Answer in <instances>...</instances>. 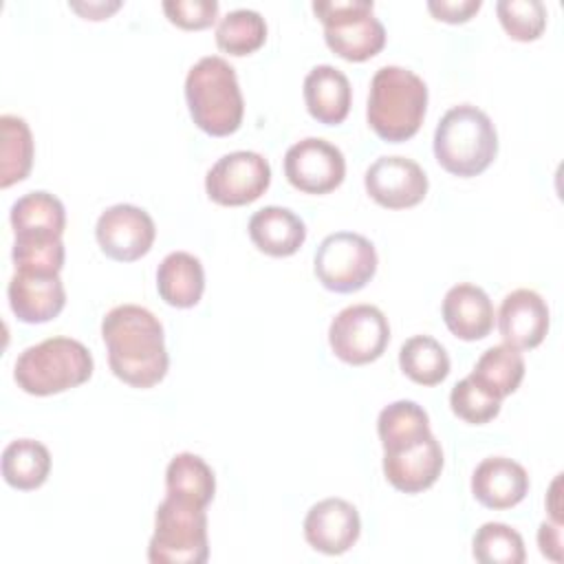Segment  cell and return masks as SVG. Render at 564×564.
I'll use <instances>...</instances> for the list:
<instances>
[{"instance_id": "d6986e66", "label": "cell", "mask_w": 564, "mask_h": 564, "mask_svg": "<svg viewBox=\"0 0 564 564\" xmlns=\"http://www.w3.org/2000/svg\"><path fill=\"white\" fill-rule=\"evenodd\" d=\"M443 322L449 333L463 341H476L494 328V304L489 295L469 282L454 284L443 297Z\"/></svg>"}, {"instance_id": "3957f363", "label": "cell", "mask_w": 564, "mask_h": 564, "mask_svg": "<svg viewBox=\"0 0 564 564\" xmlns=\"http://www.w3.org/2000/svg\"><path fill=\"white\" fill-rule=\"evenodd\" d=\"M185 99L194 123L212 134H234L245 115L236 68L220 55L200 57L185 77Z\"/></svg>"}, {"instance_id": "44dd1931", "label": "cell", "mask_w": 564, "mask_h": 564, "mask_svg": "<svg viewBox=\"0 0 564 564\" xmlns=\"http://www.w3.org/2000/svg\"><path fill=\"white\" fill-rule=\"evenodd\" d=\"M249 238L267 256H293L306 240L304 220L289 207L269 205L249 218Z\"/></svg>"}, {"instance_id": "ac0fdd59", "label": "cell", "mask_w": 564, "mask_h": 564, "mask_svg": "<svg viewBox=\"0 0 564 564\" xmlns=\"http://www.w3.org/2000/svg\"><path fill=\"white\" fill-rule=\"evenodd\" d=\"M471 494L487 509H511L529 494V474L513 458L489 456L471 474Z\"/></svg>"}, {"instance_id": "7a4b0ae2", "label": "cell", "mask_w": 564, "mask_h": 564, "mask_svg": "<svg viewBox=\"0 0 564 564\" xmlns=\"http://www.w3.org/2000/svg\"><path fill=\"white\" fill-rule=\"evenodd\" d=\"M427 110L425 82L403 66H381L368 93L366 117L375 134L388 143L412 139Z\"/></svg>"}, {"instance_id": "2e32d148", "label": "cell", "mask_w": 564, "mask_h": 564, "mask_svg": "<svg viewBox=\"0 0 564 564\" xmlns=\"http://www.w3.org/2000/svg\"><path fill=\"white\" fill-rule=\"evenodd\" d=\"M9 306L24 324H44L57 317L66 304L64 282L57 275L15 271L7 286Z\"/></svg>"}, {"instance_id": "d590c367", "label": "cell", "mask_w": 564, "mask_h": 564, "mask_svg": "<svg viewBox=\"0 0 564 564\" xmlns=\"http://www.w3.org/2000/svg\"><path fill=\"white\" fill-rule=\"evenodd\" d=\"M480 7H482L480 0H430L427 2V11L436 20H443L449 24H460L471 20V15H476Z\"/></svg>"}, {"instance_id": "52a82bcc", "label": "cell", "mask_w": 564, "mask_h": 564, "mask_svg": "<svg viewBox=\"0 0 564 564\" xmlns=\"http://www.w3.org/2000/svg\"><path fill=\"white\" fill-rule=\"evenodd\" d=\"M372 9V0L313 2V13L324 24L328 48L348 62H366L386 46V29Z\"/></svg>"}, {"instance_id": "4316f807", "label": "cell", "mask_w": 564, "mask_h": 564, "mask_svg": "<svg viewBox=\"0 0 564 564\" xmlns=\"http://www.w3.org/2000/svg\"><path fill=\"white\" fill-rule=\"evenodd\" d=\"M0 187H11L29 176L33 167V134L22 117H0Z\"/></svg>"}, {"instance_id": "74e56055", "label": "cell", "mask_w": 564, "mask_h": 564, "mask_svg": "<svg viewBox=\"0 0 564 564\" xmlns=\"http://www.w3.org/2000/svg\"><path fill=\"white\" fill-rule=\"evenodd\" d=\"M119 7H121V2H88V4L70 2V9L82 13L86 20H106Z\"/></svg>"}, {"instance_id": "f546056e", "label": "cell", "mask_w": 564, "mask_h": 564, "mask_svg": "<svg viewBox=\"0 0 564 564\" xmlns=\"http://www.w3.org/2000/svg\"><path fill=\"white\" fill-rule=\"evenodd\" d=\"M267 40V22L253 9H234L216 24V44L220 51L242 57L258 51Z\"/></svg>"}, {"instance_id": "ffe728a7", "label": "cell", "mask_w": 564, "mask_h": 564, "mask_svg": "<svg viewBox=\"0 0 564 564\" xmlns=\"http://www.w3.org/2000/svg\"><path fill=\"white\" fill-rule=\"evenodd\" d=\"M350 101L352 88L339 68L319 64L304 77V104L315 121L326 126L341 123L350 112Z\"/></svg>"}, {"instance_id": "5bb4252c", "label": "cell", "mask_w": 564, "mask_h": 564, "mask_svg": "<svg viewBox=\"0 0 564 564\" xmlns=\"http://www.w3.org/2000/svg\"><path fill=\"white\" fill-rule=\"evenodd\" d=\"M443 449L430 432L412 443L383 449V476L403 494H421L430 489L443 471Z\"/></svg>"}, {"instance_id": "f1b7e54d", "label": "cell", "mask_w": 564, "mask_h": 564, "mask_svg": "<svg viewBox=\"0 0 564 564\" xmlns=\"http://www.w3.org/2000/svg\"><path fill=\"white\" fill-rule=\"evenodd\" d=\"M377 432L383 449L399 447L403 443H412L425 434H430V416L416 401H394L379 412Z\"/></svg>"}, {"instance_id": "cb8c5ba5", "label": "cell", "mask_w": 564, "mask_h": 564, "mask_svg": "<svg viewBox=\"0 0 564 564\" xmlns=\"http://www.w3.org/2000/svg\"><path fill=\"white\" fill-rule=\"evenodd\" d=\"M469 377L496 399H505L516 392L524 379V357L518 348L509 344H498L487 348Z\"/></svg>"}, {"instance_id": "9a60e30c", "label": "cell", "mask_w": 564, "mask_h": 564, "mask_svg": "<svg viewBox=\"0 0 564 564\" xmlns=\"http://www.w3.org/2000/svg\"><path fill=\"white\" fill-rule=\"evenodd\" d=\"M361 518L355 505L344 498L315 502L304 518L306 542L324 555H341L359 540Z\"/></svg>"}, {"instance_id": "7c38bea8", "label": "cell", "mask_w": 564, "mask_h": 564, "mask_svg": "<svg viewBox=\"0 0 564 564\" xmlns=\"http://www.w3.org/2000/svg\"><path fill=\"white\" fill-rule=\"evenodd\" d=\"M156 227L152 216L130 203H117L101 212L95 225L99 249L117 262H134L143 258L154 242Z\"/></svg>"}, {"instance_id": "836d02e7", "label": "cell", "mask_w": 564, "mask_h": 564, "mask_svg": "<svg viewBox=\"0 0 564 564\" xmlns=\"http://www.w3.org/2000/svg\"><path fill=\"white\" fill-rule=\"evenodd\" d=\"M502 401L482 390L469 375L460 379L449 392V408L452 412L471 425L489 423L498 416Z\"/></svg>"}, {"instance_id": "6da1fadb", "label": "cell", "mask_w": 564, "mask_h": 564, "mask_svg": "<svg viewBox=\"0 0 564 564\" xmlns=\"http://www.w3.org/2000/svg\"><path fill=\"white\" fill-rule=\"evenodd\" d=\"M108 364L117 379L132 388H152L163 381L170 357L159 317L139 304H119L101 319Z\"/></svg>"}, {"instance_id": "7402d4cb", "label": "cell", "mask_w": 564, "mask_h": 564, "mask_svg": "<svg viewBox=\"0 0 564 564\" xmlns=\"http://www.w3.org/2000/svg\"><path fill=\"white\" fill-rule=\"evenodd\" d=\"M156 289L165 304L176 308L196 306L205 291V271L187 251L167 253L156 269Z\"/></svg>"}, {"instance_id": "5b68a950", "label": "cell", "mask_w": 564, "mask_h": 564, "mask_svg": "<svg viewBox=\"0 0 564 564\" xmlns=\"http://www.w3.org/2000/svg\"><path fill=\"white\" fill-rule=\"evenodd\" d=\"M93 366V355L82 341L48 337L18 355L13 379L26 394L48 397L88 381Z\"/></svg>"}, {"instance_id": "9c48e42d", "label": "cell", "mask_w": 564, "mask_h": 564, "mask_svg": "<svg viewBox=\"0 0 564 564\" xmlns=\"http://www.w3.org/2000/svg\"><path fill=\"white\" fill-rule=\"evenodd\" d=\"M390 341V324L381 308L352 304L341 308L328 326V344L337 359L350 366L377 361Z\"/></svg>"}, {"instance_id": "83f0119b", "label": "cell", "mask_w": 564, "mask_h": 564, "mask_svg": "<svg viewBox=\"0 0 564 564\" xmlns=\"http://www.w3.org/2000/svg\"><path fill=\"white\" fill-rule=\"evenodd\" d=\"M399 366L419 386H436L449 375L447 350L430 335H414L399 348Z\"/></svg>"}, {"instance_id": "d6a6232c", "label": "cell", "mask_w": 564, "mask_h": 564, "mask_svg": "<svg viewBox=\"0 0 564 564\" xmlns=\"http://www.w3.org/2000/svg\"><path fill=\"white\" fill-rule=\"evenodd\" d=\"M496 13L511 40L533 42L546 29V7L542 0H498Z\"/></svg>"}, {"instance_id": "277c9868", "label": "cell", "mask_w": 564, "mask_h": 564, "mask_svg": "<svg viewBox=\"0 0 564 564\" xmlns=\"http://www.w3.org/2000/svg\"><path fill=\"white\" fill-rule=\"evenodd\" d=\"M498 154V132L489 115L471 104L449 108L434 130V156L454 176L482 174Z\"/></svg>"}, {"instance_id": "ba28073f", "label": "cell", "mask_w": 564, "mask_h": 564, "mask_svg": "<svg viewBox=\"0 0 564 564\" xmlns=\"http://www.w3.org/2000/svg\"><path fill=\"white\" fill-rule=\"evenodd\" d=\"M313 269L324 289L335 293H355L375 278L377 249L361 234L335 231L319 242Z\"/></svg>"}, {"instance_id": "4dcf8cb0", "label": "cell", "mask_w": 564, "mask_h": 564, "mask_svg": "<svg viewBox=\"0 0 564 564\" xmlns=\"http://www.w3.org/2000/svg\"><path fill=\"white\" fill-rule=\"evenodd\" d=\"M471 555L480 564H522L527 560L522 535L502 522H485L474 533Z\"/></svg>"}, {"instance_id": "4fadbf2b", "label": "cell", "mask_w": 564, "mask_h": 564, "mask_svg": "<svg viewBox=\"0 0 564 564\" xmlns=\"http://www.w3.org/2000/svg\"><path fill=\"white\" fill-rule=\"evenodd\" d=\"M368 196L386 209L419 205L427 194L423 167L405 156H379L364 176Z\"/></svg>"}, {"instance_id": "484cf974", "label": "cell", "mask_w": 564, "mask_h": 564, "mask_svg": "<svg viewBox=\"0 0 564 564\" xmlns=\"http://www.w3.org/2000/svg\"><path fill=\"white\" fill-rule=\"evenodd\" d=\"M51 471V454L35 438L11 441L2 452V476L7 485L20 491L37 489Z\"/></svg>"}, {"instance_id": "8fae6325", "label": "cell", "mask_w": 564, "mask_h": 564, "mask_svg": "<svg viewBox=\"0 0 564 564\" xmlns=\"http://www.w3.org/2000/svg\"><path fill=\"white\" fill-rule=\"evenodd\" d=\"M284 176L304 194H328L341 185L346 176V159L330 141L306 137L286 150Z\"/></svg>"}, {"instance_id": "8d00e7d4", "label": "cell", "mask_w": 564, "mask_h": 564, "mask_svg": "<svg viewBox=\"0 0 564 564\" xmlns=\"http://www.w3.org/2000/svg\"><path fill=\"white\" fill-rule=\"evenodd\" d=\"M540 553L553 562H562V522L544 520L538 529Z\"/></svg>"}, {"instance_id": "30bf717a", "label": "cell", "mask_w": 564, "mask_h": 564, "mask_svg": "<svg viewBox=\"0 0 564 564\" xmlns=\"http://www.w3.org/2000/svg\"><path fill=\"white\" fill-rule=\"evenodd\" d=\"M271 183L269 161L251 150H236L220 156L205 176L207 196L225 207H240L258 200Z\"/></svg>"}, {"instance_id": "603a6c76", "label": "cell", "mask_w": 564, "mask_h": 564, "mask_svg": "<svg viewBox=\"0 0 564 564\" xmlns=\"http://www.w3.org/2000/svg\"><path fill=\"white\" fill-rule=\"evenodd\" d=\"M9 218L15 236H62L66 227L62 200L42 189L20 196L11 205Z\"/></svg>"}, {"instance_id": "d4e9b609", "label": "cell", "mask_w": 564, "mask_h": 564, "mask_svg": "<svg viewBox=\"0 0 564 564\" xmlns=\"http://www.w3.org/2000/svg\"><path fill=\"white\" fill-rule=\"evenodd\" d=\"M165 491L172 498L207 507L216 494V478L212 467L198 454L181 452L167 463Z\"/></svg>"}, {"instance_id": "8992f818", "label": "cell", "mask_w": 564, "mask_h": 564, "mask_svg": "<svg viewBox=\"0 0 564 564\" xmlns=\"http://www.w3.org/2000/svg\"><path fill=\"white\" fill-rule=\"evenodd\" d=\"M209 557L205 507L165 496L154 513L148 544L152 564H203Z\"/></svg>"}, {"instance_id": "e575fe53", "label": "cell", "mask_w": 564, "mask_h": 564, "mask_svg": "<svg viewBox=\"0 0 564 564\" xmlns=\"http://www.w3.org/2000/svg\"><path fill=\"white\" fill-rule=\"evenodd\" d=\"M163 11L167 20L185 31H198L214 24L218 15L216 0H165Z\"/></svg>"}, {"instance_id": "1f68e13d", "label": "cell", "mask_w": 564, "mask_h": 564, "mask_svg": "<svg viewBox=\"0 0 564 564\" xmlns=\"http://www.w3.org/2000/svg\"><path fill=\"white\" fill-rule=\"evenodd\" d=\"M11 258L15 271L57 275L64 267L62 236H15Z\"/></svg>"}, {"instance_id": "e0dca14e", "label": "cell", "mask_w": 564, "mask_h": 564, "mask_svg": "<svg viewBox=\"0 0 564 564\" xmlns=\"http://www.w3.org/2000/svg\"><path fill=\"white\" fill-rule=\"evenodd\" d=\"M498 330L505 344L518 350L540 346L549 333V306L533 289H516L505 295L498 311Z\"/></svg>"}]
</instances>
